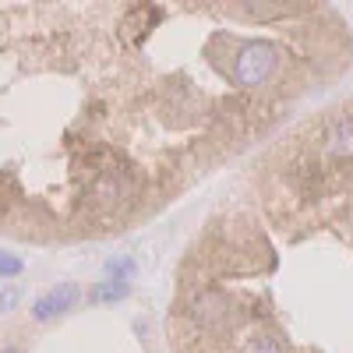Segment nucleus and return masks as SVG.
<instances>
[{
  "label": "nucleus",
  "mask_w": 353,
  "mask_h": 353,
  "mask_svg": "<svg viewBox=\"0 0 353 353\" xmlns=\"http://www.w3.org/2000/svg\"><path fill=\"white\" fill-rule=\"evenodd\" d=\"M325 152L336 159L353 156V117H332L325 128Z\"/></svg>",
  "instance_id": "obj_4"
},
{
  "label": "nucleus",
  "mask_w": 353,
  "mask_h": 353,
  "mask_svg": "<svg viewBox=\"0 0 353 353\" xmlns=\"http://www.w3.org/2000/svg\"><path fill=\"white\" fill-rule=\"evenodd\" d=\"M248 353H283V339L276 332H258V336H251Z\"/></svg>",
  "instance_id": "obj_7"
},
{
  "label": "nucleus",
  "mask_w": 353,
  "mask_h": 353,
  "mask_svg": "<svg viewBox=\"0 0 353 353\" xmlns=\"http://www.w3.org/2000/svg\"><path fill=\"white\" fill-rule=\"evenodd\" d=\"M92 198L99 205H121L131 198V176L124 170H103L92 184Z\"/></svg>",
  "instance_id": "obj_2"
},
{
  "label": "nucleus",
  "mask_w": 353,
  "mask_h": 353,
  "mask_svg": "<svg viewBox=\"0 0 353 353\" xmlns=\"http://www.w3.org/2000/svg\"><path fill=\"white\" fill-rule=\"evenodd\" d=\"M121 297H128V283L121 279H110L96 290V301H121Z\"/></svg>",
  "instance_id": "obj_8"
},
{
  "label": "nucleus",
  "mask_w": 353,
  "mask_h": 353,
  "mask_svg": "<svg viewBox=\"0 0 353 353\" xmlns=\"http://www.w3.org/2000/svg\"><path fill=\"white\" fill-rule=\"evenodd\" d=\"M21 258H14V254H0V279H8V276H21Z\"/></svg>",
  "instance_id": "obj_9"
},
{
  "label": "nucleus",
  "mask_w": 353,
  "mask_h": 353,
  "mask_svg": "<svg viewBox=\"0 0 353 353\" xmlns=\"http://www.w3.org/2000/svg\"><path fill=\"white\" fill-rule=\"evenodd\" d=\"M304 8H286V4H244L241 14L248 18H286V14H301Z\"/></svg>",
  "instance_id": "obj_6"
},
{
  "label": "nucleus",
  "mask_w": 353,
  "mask_h": 353,
  "mask_svg": "<svg viewBox=\"0 0 353 353\" xmlns=\"http://www.w3.org/2000/svg\"><path fill=\"white\" fill-rule=\"evenodd\" d=\"M18 301V290H8V293H0V311H8L11 304Z\"/></svg>",
  "instance_id": "obj_10"
},
{
  "label": "nucleus",
  "mask_w": 353,
  "mask_h": 353,
  "mask_svg": "<svg viewBox=\"0 0 353 353\" xmlns=\"http://www.w3.org/2000/svg\"><path fill=\"white\" fill-rule=\"evenodd\" d=\"M194 318L201 321V325H223L226 321V301L219 297V293H201V297L194 301Z\"/></svg>",
  "instance_id": "obj_5"
},
{
  "label": "nucleus",
  "mask_w": 353,
  "mask_h": 353,
  "mask_svg": "<svg viewBox=\"0 0 353 353\" xmlns=\"http://www.w3.org/2000/svg\"><path fill=\"white\" fill-rule=\"evenodd\" d=\"M279 68V46L272 43H244L233 57V81L244 85V88H254V85H265Z\"/></svg>",
  "instance_id": "obj_1"
},
{
  "label": "nucleus",
  "mask_w": 353,
  "mask_h": 353,
  "mask_svg": "<svg viewBox=\"0 0 353 353\" xmlns=\"http://www.w3.org/2000/svg\"><path fill=\"white\" fill-rule=\"evenodd\" d=\"M74 301H78V286H71V283H61L57 290L43 293V297L36 301V307H32V318H36V321H50V318H57V314L71 311V307H74Z\"/></svg>",
  "instance_id": "obj_3"
},
{
  "label": "nucleus",
  "mask_w": 353,
  "mask_h": 353,
  "mask_svg": "<svg viewBox=\"0 0 353 353\" xmlns=\"http://www.w3.org/2000/svg\"><path fill=\"white\" fill-rule=\"evenodd\" d=\"M4 353H18V350H14V346H8V350H4Z\"/></svg>",
  "instance_id": "obj_11"
}]
</instances>
